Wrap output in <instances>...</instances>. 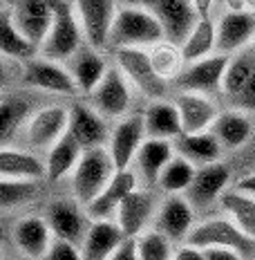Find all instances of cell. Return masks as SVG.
Wrapping results in <instances>:
<instances>
[{
	"instance_id": "1",
	"label": "cell",
	"mask_w": 255,
	"mask_h": 260,
	"mask_svg": "<svg viewBox=\"0 0 255 260\" xmlns=\"http://www.w3.org/2000/svg\"><path fill=\"white\" fill-rule=\"evenodd\" d=\"M164 41V29L159 20L145 5H119L110 36V52L150 50Z\"/></svg>"
},
{
	"instance_id": "2",
	"label": "cell",
	"mask_w": 255,
	"mask_h": 260,
	"mask_svg": "<svg viewBox=\"0 0 255 260\" xmlns=\"http://www.w3.org/2000/svg\"><path fill=\"white\" fill-rule=\"evenodd\" d=\"M52 7H54V23L45 43H43L39 56L54 63L67 65L88 43H85L83 29H81V23L77 18L74 3L54 0Z\"/></svg>"
},
{
	"instance_id": "3",
	"label": "cell",
	"mask_w": 255,
	"mask_h": 260,
	"mask_svg": "<svg viewBox=\"0 0 255 260\" xmlns=\"http://www.w3.org/2000/svg\"><path fill=\"white\" fill-rule=\"evenodd\" d=\"M186 245L204 249V251L206 249H226V251L242 256L244 260H255V240L248 238L226 215H215V218L197 222Z\"/></svg>"
},
{
	"instance_id": "4",
	"label": "cell",
	"mask_w": 255,
	"mask_h": 260,
	"mask_svg": "<svg viewBox=\"0 0 255 260\" xmlns=\"http://www.w3.org/2000/svg\"><path fill=\"white\" fill-rule=\"evenodd\" d=\"M69 128V108L63 104H47L41 106L29 119L27 128L23 130L25 148L36 155L45 157L61 139L67 135Z\"/></svg>"
},
{
	"instance_id": "5",
	"label": "cell",
	"mask_w": 255,
	"mask_h": 260,
	"mask_svg": "<svg viewBox=\"0 0 255 260\" xmlns=\"http://www.w3.org/2000/svg\"><path fill=\"white\" fill-rule=\"evenodd\" d=\"M112 63L126 77L130 88L148 101H161L168 94V83L157 77L148 50H117L112 52Z\"/></svg>"
},
{
	"instance_id": "6",
	"label": "cell",
	"mask_w": 255,
	"mask_h": 260,
	"mask_svg": "<svg viewBox=\"0 0 255 260\" xmlns=\"http://www.w3.org/2000/svg\"><path fill=\"white\" fill-rule=\"evenodd\" d=\"M115 173H117V169H115V164H112L105 148L85 153L79 169L74 171L72 180H69L72 182V198L88 209L90 204L105 191V186L110 184Z\"/></svg>"
},
{
	"instance_id": "7",
	"label": "cell",
	"mask_w": 255,
	"mask_h": 260,
	"mask_svg": "<svg viewBox=\"0 0 255 260\" xmlns=\"http://www.w3.org/2000/svg\"><path fill=\"white\" fill-rule=\"evenodd\" d=\"M217 54L235 56L244 50H251L255 39V14L248 9H231L220 5L217 12Z\"/></svg>"
},
{
	"instance_id": "8",
	"label": "cell",
	"mask_w": 255,
	"mask_h": 260,
	"mask_svg": "<svg viewBox=\"0 0 255 260\" xmlns=\"http://www.w3.org/2000/svg\"><path fill=\"white\" fill-rule=\"evenodd\" d=\"M195 226H197V211L186 200V195H166L161 200L153 224L157 234L168 238L172 245L181 247L193 236Z\"/></svg>"
},
{
	"instance_id": "9",
	"label": "cell",
	"mask_w": 255,
	"mask_h": 260,
	"mask_svg": "<svg viewBox=\"0 0 255 260\" xmlns=\"http://www.w3.org/2000/svg\"><path fill=\"white\" fill-rule=\"evenodd\" d=\"M43 218L47 220L52 234L56 240L69 242V245L81 247L88 236L90 226H92V218L88 215V209L83 204H79L77 200H54L47 204Z\"/></svg>"
},
{
	"instance_id": "10",
	"label": "cell",
	"mask_w": 255,
	"mask_h": 260,
	"mask_svg": "<svg viewBox=\"0 0 255 260\" xmlns=\"http://www.w3.org/2000/svg\"><path fill=\"white\" fill-rule=\"evenodd\" d=\"M74 9H77L85 43L99 52H110V36L119 5L110 0H79L74 3Z\"/></svg>"
},
{
	"instance_id": "11",
	"label": "cell",
	"mask_w": 255,
	"mask_h": 260,
	"mask_svg": "<svg viewBox=\"0 0 255 260\" xmlns=\"http://www.w3.org/2000/svg\"><path fill=\"white\" fill-rule=\"evenodd\" d=\"M85 101L94 108L96 112L107 119V121H121L130 115V106H132V88L126 81L121 72L115 68L107 70L105 79L96 85V90L90 96H85Z\"/></svg>"
},
{
	"instance_id": "12",
	"label": "cell",
	"mask_w": 255,
	"mask_h": 260,
	"mask_svg": "<svg viewBox=\"0 0 255 260\" xmlns=\"http://www.w3.org/2000/svg\"><path fill=\"white\" fill-rule=\"evenodd\" d=\"M143 5L157 16L164 29V39L177 47H181L188 41V36L199 23L193 0H150Z\"/></svg>"
},
{
	"instance_id": "13",
	"label": "cell",
	"mask_w": 255,
	"mask_h": 260,
	"mask_svg": "<svg viewBox=\"0 0 255 260\" xmlns=\"http://www.w3.org/2000/svg\"><path fill=\"white\" fill-rule=\"evenodd\" d=\"M3 7L7 9L16 29L41 54V47L45 43L47 34L52 29V23H54L52 3H47V0H18V3H12V5L5 3Z\"/></svg>"
},
{
	"instance_id": "14",
	"label": "cell",
	"mask_w": 255,
	"mask_h": 260,
	"mask_svg": "<svg viewBox=\"0 0 255 260\" xmlns=\"http://www.w3.org/2000/svg\"><path fill=\"white\" fill-rule=\"evenodd\" d=\"M226 65H229V56L224 54H213L210 58L186 65L175 81V88L177 92H193V94H204L210 99L222 96Z\"/></svg>"
},
{
	"instance_id": "15",
	"label": "cell",
	"mask_w": 255,
	"mask_h": 260,
	"mask_svg": "<svg viewBox=\"0 0 255 260\" xmlns=\"http://www.w3.org/2000/svg\"><path fill=\"white\" fill-rule=\"evenodd\" d=\"M23 81L27 88L45 92V94L79 96V90L74 85V79L69 74L67 65L47 61L43 56H36L23 65Z\"/></svg>"
},
{
	"instance_id": "16",
	"label": "cell",
	"mask_w": 255,
	"mask_h": 260,
	"mask_svg": "<svg viewBox=\"0 0 255 260\" xmlns=\"http://www.w3.org/2000/svg\"><path fill=\"white\" fill-rule=\"evenodd\" d=\"M145 128H143V115L141 112H130L126 119L117 121L112 126L110 142H107V155L117 171L132 169V161L137 157L139 148L145 142Z\"/></svg>"
},
{
	"instance_id": "17",
	"label": "cell",
	"mask_w": 255,
	"mask_h": 260,
	"mask_svg": "<svg viewBox=\"0 0 255 260\" xmlns=\"http://www.w3.org/2000/svg\"><path fill=\"white\" fill-rule=\"evenodd\" d=\"M67 133L77 139V144L85 153H90V150L107 148L112 128L107 126V119H103L88 101H74L69 106Z\"/></svg>"
},
{
	"instance_id": "18",
	"label": "cell",
	"mask_w": 255,
	"mask_h": 260,
	"mask_svg": "<svg viewBox=\"0 0 255 260\" xmlns=\"http://www.w3.org/2000/svg\"><path fill=\"white\" fill-rule=\"evenodd\" d=\"M159 204L155 202V195L150 188H134L132 193L123 200V204L119 207L117 213V224L123 229V234L128 238H139L141 234L153 229L155 215Z\"/></svg>"
},
{
	"instance_id": "19",
	"label": "cell",
	"mask_w": 255,
	"mask_h": 260,
	"mask_svg": "<svg viewBox=\"0 0 255 260\" xmlns=\"http://www.w3.org/2000/svg\"><path fill=\"white\" fill-rule=\"evenodd\" d=\"M231 184V169L222 161L204 169H197V175L186 193V200L193 204L195 211H206L213 204H220L224 193L229 191Z\"/></svg>"
},
{
	"instance_id": "20",
	"label": "cell",
	"mask_w": 255,
	"mask_h": 260,
	"mask_svg": "<svg viewBox=\"0 0 255 260\" xmlns=\"http://www.w3.org/2000/svg\"><path fill=\"white\" fill-rule=\"evenodd\" d=\"M175 106L181 119V130L184 135H202L210 133L222 115L220 106L215 99L204 94H193V92H177L175 94Z\"/></svg>"
},
{
	"instance_id": "21",
	"label": "cell",
	"mask_w": 255,
	"mask_h": 260,
	"mask_svg": "<svg viewBox=\"0 0 255 260\" xmlns=\"http://www.w3.org/2000/svg\"><path fill=\"white\" fill-rule=\"evenodd\" d=\"M175 155H177V150H175V144L172 142L145 139L132 161V171L139 180V186L150 188V191L159 186L161 173L166 171V166L170 164Z\"/></svg>"
},
{
	"instance_id": "22",
	"label": "cell",
	"mask_w": 255,
	"mask_h": 260,
	"mask_svg": "<svg viewBox=\"0 0 255 260\" xmlns=\"http://www.w3.org/2000/svg\"><path fill=\"white\" fill-rule=\"evenodd\" d=\"M14 247L29 260H43L54 245V234L43 215H25L14 224L12 231Z\"/></svg>"
},
{
	"instance_id": "23",
	"label": "cell",
	"mask_w": 255,
	"mask_h": 260,
	"mask_svg": "<svg viewBox=\"0 0 255 260\" xmlns=\"http://www.w3.org/2000/svg\"><path fill=\"white\" fill-rule=\"evenodd\" d=\"M0 175L3 180L41 182L47 180L45 157L18 146H3L0 150Z\"/></svg>"
},
{
	"instance_id": "24",
	"label": "cell",
	"mask_w": 255,
	"mask_h": 260,
	"mask_svg": "<svg viewBox=\"0 0 255 260\" xmlns=\"http://www.w3.org/2000/svg\"><path fill=\"white\" fill-rule=\"evenodd\" d=\"M110 68H112V61H107L105 52H99L90 45H85L83 50L67 63V70L74 79L79 96H90L92 92L96 90V85L105 79Z\"/></svg>"
},
{
	"instance_id": "25",
	"label": "cell",
	"mask_w": 255,
	"mask_h": 260,
	"mask_svg": "<svg viewBox=\"0 0 255 260\" xmlns=\"http://www.w3.org/2000/svg\"><path fill=\"white\" fill-rule=\"evenodd\" d=\"M130 238L117 224V220H92V226L81 245L83 260H110Z\"/></svg>"
},
{
	"instance_id": "26",
	"label": "cell",
	"mask_w": 255,
	"mask_h": 260,
	"mask_svg": "<svg viewBox=\"0 0 255 260\" xmlns=\"http://www.w3.org/2000/svg\"><path fill=\"white\" fill-rule=\"evenodd\" d=\"M141 115H143V128L148 139H161V142L175 144L184 135L181 119H179L177 106L172 99L148 101Z\"/></svg>"
},
{
	"instance_id": "27",
	"label": "cell",
	"mask_w": 255,
	"mask_h": 260,
	"mask_svg": "<svg viewBox=\"0 0 255 260\" xmlns=\"http://www.w3.org/2000/svg\"><path fill=\"white\" fill-rule=\"evenodd\" d=\"M134 188H139V180L134 175V171H117L112 175L110 184L105 186V191L88 207V215L92 220H117L119 207Z\"/></svg>"
},
{
	"instance_id": "28",
	"label": "cell",
	"mask_w": 255,
	"mask_h": 260,
	"mask_svg": "<svg viewBox=\"0 0 255 260\" xmlns=\"http://www.w3.org/2000/svg\"><path fill=\"white\" fill-rule=\"evenodd\" d=\"M85 150L77 144V139L72 135H65L50 153L45 155V164H47V180L50 182H63V180H72L74 171L79 169L81 159H83Z\"/></svg>"
},
{
	"instance_id": "29",
	"label": "cell",
	"mask_w": 255,
	"mask_h": 260,
	"mask_svg": "<svg viewBox=\"0 0 255 260\" xmlns=\"http://www.w3.org/2000/svg\"><path fill=\"white\" fill-rule=\"evenodd\" d=\"M210 133L217 137L222 148L235 150V148H242V146L251 139L253 123H251V117L244 110L231 108V110H222V115L217 117Z\"/></svg>"
},
{
	"instance_id": "30",
	"label": "cell",
	"mask_w": 255,
	"mask_h": 260,
	"mask_svg": "<svg viewBox=\"0 0 255 260\" xmlns=\"http://www.w3.org/2000/svg\"><path fill=\"white\" fill-rule=\"evenodd\" d=\"M175 150L179 157L188 159L195 169H204V166L217 164L222 159V144L217 142L213 133L202 135H181L175 142Z\"/></svg>"
},
{
	"instance_id": "31",
	"label": "cell",
	"mask_w": 255,
	"mask_h": 260,
	"mask_svg": "<svg viewBox=\"0 0 255 260\" xmlns=\"http://www.w3.org/2000/svg\"><path fill=\"white\" fill-rule=\"evenodd\" d=\"M34 108L27 96L20 94H5L0 104V133H3V146H9V139L16 137V133H23L34 117Z\"/></svg>"
},
{
	"instance_id": "32",
	"label": "cell",
	"mask_w": 255,
	"mask_h": 260,
	"mask_svg": "<svg viewBox=\"0 0 255 260\" xmlns=\"http://www.w3.org/2000/svg\"><path fill=\"white\" fill-rule=\"evenodd\" d=\"M215 18H199V23L193 29V34L188 36V41L181 45V54H184L186 65L204 61V58H210L213 54H217V23H215Z\"/></svg>"
},
{
	"instance_id": "33",
	"label": "cell",
	"mask_w": 255,
	"mask_h": 260,
	"mask_svg": "<svg viewBox=\"0 0 255 260\" xmlns=\"http://www.w3.org/2000/svg\"><path fill=\"white\" fill-rule=\"evenodd\" d=\"M222 211L229 220H233L237 226L255 240V198L240 188H229L220 202Z\"/></svg>"
},
{
	"instance_id": "34",
	"label": "cell",
	"mask_w": 255,
	"mask_h": 260,
	"mask_svg": "<svg viewBox=\"0 0 255 260\" xmlns=\"http://www.w3.org/2000/svg\"><path fill=\"white\" fill-rule=\"evenodd\" d=\"M253 74H255V56L251 54V50H244L235 54V56H229L224 83H222V96L237 101Z\"/></svg>"
},
{
	"instance_id": "35",
	"label": "cell",
	"mask_w": 255,
	"mask_h": 260,
	"mask_svg": "<svg viewBox=\"0 0 255 260\" xmlns=\"http://www.w3.org/2000/svg\"><path fill=\"white\" fill-rule=\"evenodd\" d=\"M0 47H3V56L7 61H18L23 65L39 56V50L14 27L5 7L0 9Z\"/></svg>"
},
{
	"instance_id": "36",
	"label": "cell",
	"mask_w": 255,
	"mask_h": 260,
	"mask_svg": "<svg viewBox=\"0 0 255 260\" xmlns=\"http://www.w3.org/2000/svg\"><path fill=\"white\" fill-rule=\"evenodd\" d=\"M148 56H150V63H153L157 77L161 81H166V83H175L179 79V74L184 72V68H186L181 47L172 45V43H168V41L150 47Z\"/></svg>"
},
{
	"instance_id": "37",
	"label": "cell",
	"mask_w": 255,
	"mask_h": 260,
	"mask_svg": "<svg viewBox=\"0 0 255 260\" xmlns=\"http://www.w3.org/2000/svg\"><path fill=\"white\" fill-rule=\"evenodd\" d=\"M197 175V169L191 164L188 159L175 155L172 161L166 166V171L159 177V191H164L166 195H186L191 184Z\"/></svg>"
},
{
	"instance_id": "38",
	"label": "cell",
	"mask_w": 255,
	"mask_h": 260,
	"mask_svg": "<svg viewBox=\"0 0 255 260\" xmlns=\"http://www.w3.org/2000/svg\"><path fill=\"white\" fill-rule=\"evenodd\" d=\"M137 245V256L139 260H172L175 256V245L161 234H157L155 229L145 231L139 238H134Z\"/></svg>"
},
{
	"instance_id": "39",
	"label": "cell",
	"mask_w": 255,
	"mask_h": 260,
	"mask_svg": "<svg viewBox=\"0 0 255 260\" xmlns=\"http://www.w3.org/2000/svg\"><path fill=\"white\" fill-rule=\"evenodd\" d=\"M39 182H18V180H3L0 182V202L3 209H18L36 198Z\"/></svg>"
},
{
	"instance_id": "40",
	"label": "cell",
	"mask_w": 255,
	"mask_h": 260,
	"mask_svg": "<svg viewBox=\"0 0 255 260\" xmlns=\"http://www.w3.org/2000/svg\"><path fill=\"white\" fill-rule=\"evenodd\" d=\"M43 260H83V256H81V247L63 240H54V245L43 256Z\"/></svg>"
},
{
	"instance_id": "41",
	"label": "cell",
	"mask_w": 255,
	"mask_h": 260,
	"mask_svg": "<svg viewBox=\"0 0 255 260\" xmlns=\"http://www.w3.org/2000/svg\"><path fill=\"white\" fill-rule=\"evenodd\" d=\"M172 260H206V251L204 249L193 247V245H181V247L175 249Z\"/></svg>"
},
{
	"instance_id": "42",
	"label": "cell",
	"mask_w": 255,
	"mask_h": 260,
	"mask_svg": "<svg viewBox=\"0 0 255 260\" xmlns=\"http://www.w3.org/2000/svg\"><path fill=\"white\" fill-rule=\"evenodd\" d=\"M237 104H240V110H244V112L255 110V74L251 77V81H248L246 88H244L242 96L237 99Z\"/></svg>"
},
{
	"instance_id": "43",
	"label": "cell",
	"mask_w": 255,
	"mask_h": 260,
	"mask_svg": "<svg viewBox=\"0 0 255 260\" xmlns=\"http://www.w3.org/2000/svg\"><path fill=\"white\" fill-rule=\"evenodd\" d=\"M110 260H139V256H137V245H134L132 238L123 242V247L119 249V251Z\"/></svg>"
},
{
	"instance_id": "44",
	"label": "cell",
	"mask_w": 255,
	"mask_h": 260,
	"mask_svg": "<svg viewBox=\"0 0 255 260\" xmlns=\"http://www.w3.org/2000/svg\"><path fill=\"white\" fill-rule=\"evenodd\" d=\"M206 260H244L242 256L226 249H206Z\"/></svg>"
},
{
	"instance_id": "45",
	"label": "cell",
	"mask_w": 255,
	"mask_h": 260,
	"mask_svg": "<svg viewBox=\"0 0 255 260\" xmlns=\"http://www.w3.org/2000/svg\"><path fill=\"white\" fill-rule=\"evenodd\" d=\"M235 188H240V191H244V193H248V195H253V198H255V173H248V175H244L242 180L237 182Z\"/></svg>"
},
{
	"instance_id": "46",
	"label": "cell",
	"mask_w": 255,
	"mask_h": 260,
	"mask_svg": "<svg viewBox=\"0 0 255 260\" xmlns=\"http://www.w3.org/2000/svg\"><path fill=\"white\" fill-rule=\"evenodd\" d=\"M248 9H251V12L255 14V0H251V3H248Z\"/></svg>"
},
{
	"instance_id": "47",
	"label": "cell",
	"mask_w": 255,
	"mask_h": 260,
	"mask_svg": "<svg viewBox=\"0 0 255 260\" xmlns=\"http://www.w3.org/2000/svg\"><path fill=\"white\" fill-rule=\"evenodd\" d=\"M251 54L255 56V39H253V45H251Z\"/></svg>"
}]
</instances>
